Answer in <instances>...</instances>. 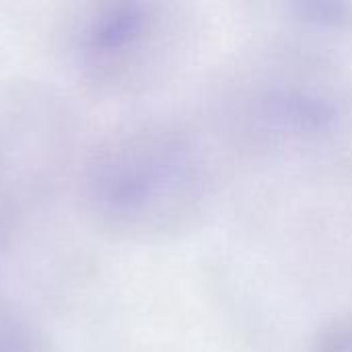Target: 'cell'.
<instances>
[{
  "instance_id": "obj_1",
  "label": "cell",
  "mask_w": 352,
  "mask_h": 352,
  "mask_svg": "<svg viewBox=\"0 0 352 352\" xmlns=\"http://www.w3.org/2000/svg\"><path fill=\"white\" fill-rule=\"evenodd\" d=\"M214 186L208 138L173 118L132 122L105 134L78 175L85 214L97 229L124 239L184 231L206 210Z\"/></svg>"
},
{
  "instance_id": "obj_2",
  "label": "cell",
  "mask_w": 352,
  "mask_h": 352,
  "mask_svg": "<svg viewBox=\"0 0 352 352\" xmlns=\"http://www.w3.org/2000/svg\"><path fill=\"white\" fill-rule=\"evenodd\" d=\"M190 31V21L177 4L91 2L64 27V60L97 93L136 95L173 72L188 50Z\"/></svg>"
},
{
  "instance_id": "obj_3",
  "label": "cell",
  "mask_w": 352,
  "mask_h": 352,
  "mask_svg": "<svg viewBox=\"0 0 352 352\" xmlns=\"http://www.w3.org/2000/svg\"><path fill=\"white\" fill-rule=\"evenodd\" d=\"M239 111L243 132L276 151L320 155L352 138V91L314 70L264 76Z\"/></svg>"
},
{
  "instance_id": "obj_4",
  "label": "cell",
  "mask_w": 352,
  "mask_h": 352,
  "mask_svg": "<svg viewBox=\"0 0 352 352\" xmlns=\"http://www.w3.org/2000/svg\"><path fill=\"white\" fill-rule=\"evenodd\" d=\"M0 352H52L45 336L21 314L0 307Z\"/></svg>"
},
{
  "instance_id": "obj_5",
  "label": "cell",
  "mask_w": 352,
  "mask_h": 352,
  "mask_svg": "<svg viewBox=\"0 0 352 352\" xmlns=\"http://www.w3.org/2000/svg\"><path fill=\"white\" fill-rule=\"evenodd\" d=\"M309 352H352V320L334 322L322 330Z\"/></svg>"
}]
</instances>
